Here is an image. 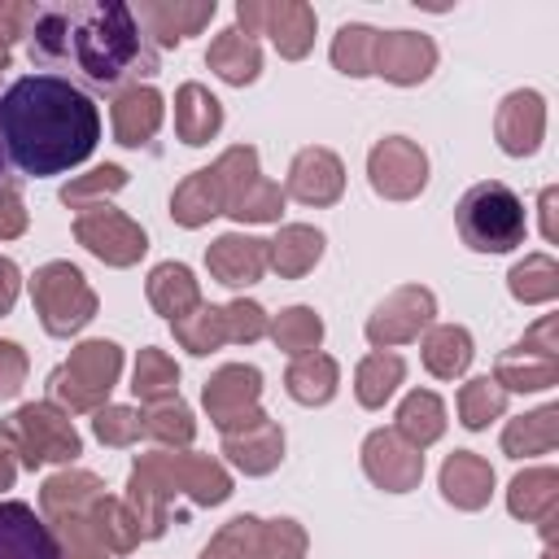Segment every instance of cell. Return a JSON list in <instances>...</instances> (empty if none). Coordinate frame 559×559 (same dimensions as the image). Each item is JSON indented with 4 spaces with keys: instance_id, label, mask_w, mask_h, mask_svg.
Instances as JSON below:
<instances>
[{
    "instance_id": "obj_1",
    "label": "cell",
    "mask_w": 559,
    "mask_h": 559,
    "mask_svg": "<svg viewBox=\"0 0 559 559\" xmlns=\"http://www.w3.org/2000/svg\"><path fill=\"white\" fill-rule=\"evenodd\" d=\"M0 140L17 170L44 179L74 170L100 140V114L87 92L61 74H26L0 96Z\"/></svg>"
},
{
    "instance_id": "obj_2",
    "label": "cell",
    "mask_w": 559,
    "mask_h": 559,
    "mask_svg": "<svg viewBox=\"0 0 559 559\" xmlns=\"http://www.w3.org/2000/svg\"><path fill=\"white\" fill-rule=\"evenodd\" d=\"M31 61L74 66L96 87H122L157 70V52L127 4H39L31 22Z\"/></svg>"
},
{
    "instance_id": "obj_3",
    "label": "cell",
    "mask_w": 559,
    "mask_h": 559,
    "mask_svg": "<svg viewBox=\"0 0 559 559\" xmlns=\"http://www.w3.org/2000/svg\"><path fill=\"white\" fill-rule=\"evenodd\" d=\"M454 227H459V236H463L467 249H476V253H507V249L524 245L528 214H524V201L507 183L480 179V183H472L459 197Z\"/></svg>"
},
{
    "instance_id": "obj_4",
    "label": "cell",
    "mask_w": 559,
    "mask_h": 559,
    "mask_svg": "<svg viewBox=\"0 0 559 559\" xmlns=\"http://www.w3.org/2000/svg\"><path fill=\"white\" fill-rule=\"evenodd\" d=\"M0 445L22 459V467H44V463H74L83 454V437L57 402H26L9 419H0Z\"/></svg>"
},
{
    "instance_id": "obj_5",
    "label": "cell",
    "mask_w": 559,
    "mask_h": 559,
    "mask_svg": "<svg viewBox=\"0 0 559 559\" xmlns=\"http://www.w3.org/2000/svg\"><path fill=\"white\" fill-rule=\"evenodd\" d=\"M122 376V349L114 341H83L70 349V358L48 376V402L61 411H100L109 406V393Z\"/></svg>"
},
{
    "instance_id": "obj_6",
    "label": "cell",
    "mask_w": 559,
    "mask_h": 559,
    "mask_svg": "<svg viewBox=\"0 0 559 559\" xmlns=\"http://www.w3.org/2000/svg\"><path fill=\"white\" fill-rule=\"evenodd\" d=\"M31 301L48 336H74L96 319V293L74 262H44L31 275Z\"/></svg>"
},
{
    "instance_id": "obj_7",
    "label": "cell",
    "mask_w": 559,
    "mask_h": 559,
    "mask_svg": "<svg viewBox=\"0 0 559 559\" xmlns=\"http://www.w3.org/2000/svg\"><path fill=\"white\" fill-rule=\"evenodd\" d=\"M236 22L249 39L271 35L284 61H301L314 48V9L301 0H240Z\"/></svg>"
},
{
    "instance_id": "obj_8",
    "label": "cell",
    "mask_w": 559,
    "mask_h": 559,
    "mask_svg": "<svg viewBox=\"0 0 559 559\" xmlns=\"http://www.w3.org/2000/svg\"><path fill=\"white\" fill-rule=\"evenodd\" d=\"M74 240L92 258H100L105 266H135L144 258V249H148L144 227L135 218H127L122 210L105 205V201L74 214Z\"/></svg>"
},
{
    "instance_id": "obj_9",
    "label": "cell",
    "mask_w": 559,
    "mask_h": 559,
    "mask_svg": "<svg viewBox=\"0 0 559 559\" xmlns=\"http://www.w3.org/2000/svg\"><path fill=\"white\" fill-rule=\"evenodd\" d=\"M262 397V371L249 367V362H227L218 367L205 389H201V402H205V415L218 432H236V428H249L258 424L266 411L258 406Z\"/></svg>"
},
{
    "instance_id": "obj_10",
    "label": "cell",
    "mask_w": 559,
    "mask_h": 559,
    "mask_svg": "<svg viewBox=\"0 0 559 559\" xmlns=\"http://www.w3.org/2000/svg\"><path fill=\"white\" fill-rule=\"evenodd\" d=\"M162 480L170 493H188L197 507H218L231 498V476L218 459L210 454H192V450H148L140 454Z\"/></svg>"
},
{
    "instance_id": "obj_11",
    "label": "cell",
    "mask_w": 559,
    "mask_h": 559,
    "mask_svg": "<svg viewBox=\"0 0 559 559\" xmlns=\"http://www.w3.org/2000/svg\"><path fill=\"white\" fill-rule=\"evenodd\" d=\"M432 319H437V297L424 284H402L367 314V341L376 349H393L419 341V332H428Z\"/></svg>"
},
{
    "instance_id": "obj_12",
    "label": "cell",
    "mask_w": 559,
    "mask_h": 559,
    "mask_svg": "<svg viewBox=\"0 0 559 559\" xmlns=\"http://www.w3.org/2000/svg\"><path fill=\"white\" fill-rule=\"evenodd\" d=\"M367 179L384 201H411L428 183V153L406 135H384L367 153Z\"/></svg>"
},
{
    "instance_id": "obj_13",
    "label": "cell",
    "mask_w": 559,
    "mask_h": 559,
    "mask_svg": "<svg viewBox=\"0 0 559 559\" xmlns=\"http://www.w3.org/2000/svg\"><path fill=\"white\" fill-rule=\"evenodd\" d=\"M362 472L384 493H411L424 480V450H415L393 428H376L362 441Z\"/></svg>"
},
{
    "instance_id": "obj_14",
    "label": "cell",
    "mask_w": 559,
    "mask_h": 559,
    "mask_svg": "<svg viewBox=\"0 0 559 559\" xmlns=\"http://www.w3.org/2000/svg\"><path fill=\"white\" fill-rule=\"evenodd\" d=\"M437 70V44L419 31H384L376 39V66L371 74L397 83V87H415Z\"/></svg>"
},
{
    "instance_id": "obj_15",
    "label": "cell",
    "mask_w": 559,
    "mask_h": 559,
    "mask_svg": "<svg viewBox=\"0 0 559 559\" xmlns=\"http://www.w3.org/2000/svg\"><path fill=\"white\" fill-rule=\"evenodd\" d=\"M493 135H498V148L511 153V157L537 153V144L546 135V100H542V92H533V87L507 92L498 114H493Z\"/></svg>"
},
{
    "instance_id": "obj_16",
    "label": "cell",
    "mask_w": 559,
    "mask_h": 559,
    "mask_svg": "<svg viewBox=\"0 0 559 559\" xmlns=\"http://www.w3.org/2000/svg\"><path fill=\"white\" fill-rule=\"evenodd\" d=\"M341 192H345V166L332 148L310 144L293 157L284 197H293L301 205H332V201H341Z\"/></svg>"
},
{
    "instance_id": "obj_17",
    "label": "cell",
    "mask_w": 559,
    "mask_h": 559,
    "mask_svg": "<svg viewBox=\"0 0 559 559\" xmlns=\"http://www.w3.org/2000/svg\"><path fill=\"white\" fill-rule=\"evenodd\" d=\"M162 118H166V100H162V92L148 87V83H131V87H122V92L114 96V105H109L114 140L127 144V148L148 144V140L157 135Z\"/></svg>"
},
{
    "instance_id": "obj_18",
    "label": "cell",
    "mask_w": 559,
    "mask_h": 559,
    "mask_svg": "<svg viewBox=\"0 0 559 559\" xmlns=\"http://www.w3.org/2000/svg\"><path fill=\"white\" fill-rule=\"evenodd\" d=\"M0 559H61L57 533L26 502H0Z\"/></svg>"
},
{
    "instance_id": "obj_19",
    "label": "cell",
    "mask_w": 559,
    "mask_h": 559,
    "mask_svg": "<svg viewBox=\"0 0 559 559\" xmlns=\"http://www.w3.org/2000/svg\"><path fill=\"white\" fill-rule=\"evenodd\" d=\"M131 13L144 26V35H153V44L170 48V44H183L188 35H197L214 17V0H144Z\"/></svg>"
},
{
    "instance_id": "obj_20",
    "label": "cell",
    "mask_w": 559,
    "mask_h": 559,
    "mask_svg": "<svg viewBox=\"0 0 559 559\" xmlns=\"http://www.w3.org/2000/svg\"><path fill=\"white\" fill-rule=\"evenodd\" d=\"M205 266L218 284L227 288H249L262 280L266 271V240L258 236H240V231H227L218 236L210 249H205Z\"/></svg>"
},
{
    "instance_id": "obj_21",
    "label": "cell",
    "mask_w": 559,
    "mask_h": 559,
    "mask_svg": "<svg viewBox=\"0 0 559 559\" xmlns=\"http://www.w3.org/2000/svg\"><path fill=\"white\" fill-rule=\"evenodd\" d=\"M122 502H127V511H131V520H135V528H140V542H153V537L166 533L175 493L166 489V480H162L144 459H135V467H131V476H127V498H122Z\"/></svg>"
},
{
    "instance_id": "obj_22",
    "label": "cell",
    "mask_w": 559,
    "mask_h": 559,
    "mask_svg": "<svg viewBox=\"0 0 559 559\" xmlns=\"http://www.w3.org/2000/svg\"><path fill=\"white\" fill-rule=\"evenodd\" d=\"M223 454L245 472V476H266L280 467L284 459V428L262 415L258 424L249 428H236V432H223Z\"/></svg>"
},
{
    "instance_id": "obj_23",
    "label": "cell",
    "mask_w": 559,
    "mask_h": 559,
    "mask_svg": "<svg viewBox=\"0 0 559 559\" xmlns=\"http://www.w3.org/2000/svg\"><path fill=\"white\" fill-rule=\"evenodd\" d=\"M493 493V467L476 450H454L441 463V498L459 511H480L489 507Z\"/></svg>"
},
{
    "instance_id": "obj_24",
    "label": "cell",
    "mask_w": 559,
    "mask_h": 559,
    "mask_svg": "<svg viewBox=\"0 0 559 559\" xmlns=\"http://www.w3.org/2000/svg\"><path fill=\"white\" fill-rule=\"evenodd\" d=\"M100 493H105V480H100V476H92V472H83V467H66V472H57V476L44 480V489H39V511H44L48 524H57V520H66V515H87V507H92Z\"/></svg>"
},
{
    "instance_id": "obj_25",
    "label": "cell",
    "mask_w": 559,
    "mask_h": 559,
    "mask_svg": "<svg viewBox=\"0 0 559 559\" xmlns=\"http://www.w3.org/2000/svg\"><path fill=\"white\" fill-rule=\"evenodd\" d=\"M144 293H148V306H153L162 319H170V323L201 306V284H197V275H192L183 262H157V266L148 271Z\"/></svg>"
},
{
    "instance_id": "obj_26",
    "label": "cell",
    "mask_w": 559,
    "mask_h": 559,
    "mask_svg": "<svg viewBox=\"0 0 559 559\" xmlns=\"http://www.w3.org/2000/svg\"><path fill=\"white\" fill-rule=\"evenodd\" d=\"M205 61H210V70H214L223 83L245 87V83H253L258 70H262V48H258V39H249L240 26H227V31H218V35L210 39Z\"/></svg>"
},
{
    "instance_id": "obj_27",
    "label": "cell",
    "mask_w": 559,
    "mask_h": 559,
    "mask_svg": "<svg viewBox=\"0 0 559 559\" xmlns=\"http://www.w3.org/2000/svg\"><path fill=\"white\" fill-rule=\"evenodd\" d=\"M323 258V231L310 223H284L275 240H266V266H275L284 280H301Z\"/></svg>"
},
{
    "instance_id": "obj_28",
    "label": "cell",
    "mask_w": 559,
    "mask_h": 559,
    "mask_svg": "<svg viewBox=\"0 0 559 559\" xmlns=\"http://www.w3.org/2000/svg\"><path fill=\"white\" fill-rule=\"evenodd\" d=\"M555 380H559V358L524 349V345H511L493 362V384L502 393H537V389H550Z\"/></svg>"
},
{
    "instance_id": "obj_29",
    "label": "cell",
    "mask_w": 559,
    "mask_h": 559,
    "mask_svg": "<svg viewBox=\"0 0 559 559\" xmlns=\"http://www.w3.org/2000/svg\"><path fill=\"white\" fill-rule=\"evenodd\" d=\"M507 507L524 524L555 520V511H559V472L555 467H528V472H520L511 480V489H507Z\"/></svg>"
},
{
    "instance_id": "obj_30",
    "label": "cell",
    "mask_w": 559,
    "mask_h": 559,
    "mask_svg": "<svg viewBox=\"0 0 559 559\" xmlns=\"http://www.w3.org/2000/svg\"><path fill=\"white\" fill-rule=\"evenodd\" d=\"M218 127H223L218 96L201 83H183L175 92V131H179V140L197 148V144H210L218 135Z\"/></svg>"
},
{
    "instance_id": "obj_31",
    "label": "cell",
    "mask_w": 559,
    "mask_h": 559,
    "mask_svg": "<svg viewBox=\"0 0 559 559\" xmlns=\"http://www.w3.org/2000/svg\"><path fill=\"white\" fill-rule=\"evenodd\" d=\"M336 384H341V367H336L332 354H319V349L297 354V358L288 362V371H284V389H288V397L301 402V406H323V402H332Z\"/></svg>"
},
{
    "instance_id": "obj_32",
    "label": "cell",
    "mask_w": 559,
    "mask_h": 559,
    "mask_svg": "<svg viewBox=\"0 0 559 559\" xmlns=\"http://www.w3.org/2000/svg\"><path fill=\"white\" fill-rule=\"evenodd\" d=\"M555 445H559V406H537L528 415L507 419V428H502V454H511V459L550 454Z\"/></svg>"
},
{
    "instance_id": "obj_33",
    "label": "cell",
    "mask_w": 559,
    "mask_h": 559,
    "mask_svg": "<svg viewBox=\"0 0 559 559\" xmlns=\"http://www.w3.org/2000/svg\"><path fill=\"white\" fill-rule=\"evenodd\" d=\"M424 367L437 376V380H454L472 367V332L459 328V323H437L424 332Z\"/></svg>"
},
{
    "instance_id": "obj_34",
    "label": "cell",
    "mask_w": 559,
    "mask_h": 559,
    "mask_svg": "<svg viewBox=\"0 0 559 559\" xmlns=\"http://www.w3.org/2000/svg\"><path fill=\"white\" fill-rule=\"evenodd\" d=\"M397 437H406L415 450H428L432 441H441L445 432V402L432 393V389H415L402 397L397 406V424H393Z\"/></svg>"
},
{
    "instance_id": "obj_35",
    "label": "cell",
    "mask_w": 559,
    "mask_h": 559,
    "mask_svg": "<svg viewBox=\"0 0 559 559\" xmlns=\"http://www.w3.org/2000/svg\"><path fill=\"white\" fill-rule=\"evenodd\" d=\"M214 214H223V188H218L214 170L205 166V170H192V175L175 188V197H170V218H175L179 227H205Z\"/></svg>"
},
{
    "instance_id": "obj_36",
    "label": "cell",
    "mask_w": 559,
    "mask_h": 559,
    "mask_svg": "<svg viewBox=\"0 0 559 559\" xmlns=\"http://www.w3.org/2000/svg\"><path fill=\"white\" fill-rule=\"evenodd\" d=\"M402 380H406V362H402L393 349H376V354H367V358L358 362V371H354V397H358L367 411H380V406L397 393Z\"/></svg>"
},
{
    "instance_id": "obj_37",
    "label": "cell",
    "mask_w": 559,
    "mask_h": 559,
    "mask_svg": "<svg viewBox=\"0 0 559 559\" xmlns=\"http://www.w3.org/2000/svg\"><path fill=\"white\" fill-rule=\"evenodd\" d=\"M140 428L144 437H153L162 450H183L192 437H197V419L188 411V402L175 397H162V402H148L144 415H140Z\"/></svg>"
},
{
    "instance_id": "obj_38",
    "label": "cell",
    "mask_w": 559,
    "mask_h": 559,
    "mask_svg": "<svg viewBox=\"0 0 559 559\" xmlns=\"http://www.w3.org/2000/svg\"><path fill=\"white\" fill-rule=\"evenodd\" d=\"M87 524H92L96 542H100L109 555H127V550L140 546V528H135V520H131V511H127L122 498L100 493V498L87 507Z\"/></svg>"
},
{
    "instance_id": "obj_39",
    "label": "cell",
    "mask_w": 559,
    "mask_h": 559,
    "mask_svg": "<svg viewBox=\"0 0 559 559\" xmlns=\"http://www.w3.org/2000/svg\"><path fill=\"white\" fill-rule=\"evenodd\" d=\"M376 39L380 31L367 26V22H345L336 35H332V66L349 79H367L371 66H376Z\"/></svg>"
},
{
    "instance_id": "obj_40",
    "label": "cell",
    "mask_w": 559,
    "mask_h": 559,
    "mask_svg": "<svg viewBox=\"0 0 559 559\" xmlns=\"http://www.w3.org/2000/svg\"><path fill=\"white\" fill-rule=\"evenodd\" d=\"M507 288H511V297L524 301V306L555 301V297H559V266H555V258H550V253H528L524 262L511 266Z\"/></svg>"
},
{
    "instance_id": "obj_41",
    "label": "cell",
    "mask_w": 559,
    "mask_h": 559,
    "mask_svg": "<svg viewBox=\"0 0 559 559\" xmlns=\"http://www.w3.org/2000/svg\"><path fill=\"white\" fill-rule=\"evenodd\" d=\"M175 328V341L188 349V354H214L218 345H227V319H223V306H197V310H188L183 319H175L170 323Z\"/></svg>"
},
{
    "instance_id": "obj_42",
    "label": "cell",
    "mask_w": 559,
    "mask_h": 559,
    "mask_svg": "<svg viewBox=\"0 0 559 559\" xmlns=\"http://www.w3.org/2000/svg\"><path fill=\"white\" fill-rule=\"evenodd\" d=\"M271 341H275V349H284V354H310V349H319V341H323V319L310 310V306H288V310H280L275 319H271Z\"/></svg>"
},
{
    "instance_id": "obj_43",
    "label": "cell",
    "mask_w": 559,
    "mask_h": 559,
    "mask_svg": "<svg viewBox=\"0 0 559 559\" xmlns=\"http://www.w3.org/2000/svg\"><path fill=\"white\" fill-rule=\"evenodd\" d=\"M131 389L140 402H162V397H175L179 393V367L166 349H153L144 345L140 358H135V371H131Z\"/></svg>"
},
{
    "instance_id": "obj_44",
    "label": "cell",
    "mask_w": 559,
    "mask_h": 559,
    "mask_svg": "<svg viewBox=\"0 0 559 559\" xmlns=\"http://www.w3.org/2000/svg\"><path fill=\"white\" fill-rule=\"evenodd\" d=\"M201 559H262V520L258 515L227 520L210 537V546L201 550Z\"/></svg>"
},
{
    "instance_id": "obj_45",
    "label": "cell",
    "mask_w": 559,
    "mask_h": 559,
    "mask_svg": "<svg viewBox=\"0 0 559 559\" xmlns=\"http://www.w3.org/2000/svg\"><path fill=\"white\" fill-rule=\"evenodd\" d=\"M507 411V393L493 384V376H476V380H467L463 389H459V419H463V428H472V432H480L489 419H498Z\"/></svg>"
},
{
    "instance_id": "obj_46",
    "label": "cell",
    "mask_w": 559,
    "mask_h": 559,
    "mask_svg": "<svg viewBox=\"0 0 559 559\" xmlns=\"http://www.w3.org/2000/svg\"><path fill=\"white\" fill-rule=\"evenodd\" d=\"M210 170H214V179H218V188H223V214H227V205L262 175V170H258V148H253V144H231Z\"/></svg>"
},
{
    "instance_id": "obj_47",
    "label": "cell",
    "mask_w": 559,
    "mask_h": 559,
    "mask_svg": "<svg viewBox=\"0 0 559 559\" xmlns=\"http://www.w3.org/2000/svg\"><path fill=\"white\" fill-rule=\"evenodd\" d=\"M122 183H127V170L114 166V162H105V166H96V170L70 179V183L61 188V201H66L70 210H87V205H100L105 197H114Z\"/></svg>"
},
{
    "instance_id": "obj_48",
    "label": "cell",
    "mask_w": 559,
    "mask_h": 559,
    "mask_svg": "<svg viewBox=\"0 0 559 559\" xmlns=\"http://www.w3.org/2000/svg\"><path fill=\"white\" fill-rule=\"evenodd\" d=\"M280 210H284V188L271 183L266 175H258V179L227 205V214L240 218V223H275Z\"/></svg>"
},
{
    "instance_id": "obj_49",
    "label": "cell",
    "mask_w": 559,
    "mask_h": 559,
    "mask_svg": "<svg viewBox=\"0 0 559 559\" xmlns=\"http://www.w3.org/2000/svg\"><path fill=\"white\" fill-rule=\"evenodd\" d=\"M92 432H96V441L100 445H114V450H122V445H135L140 441V411H131V406H100L96 415H92Z\"/></svg>"
},
{
    "instance_id": "obj_50",
    "label": "cell",
    "mask_w": 559,
    "mask_h": 559,
    "mask_svg": "<svg viewBox=\"0 0 559 559\" xmlns=\"http://www.w3.org/2000/svg\"><path fill=\"white\" fill-rule=\"evenodd\" d=\"M48 528L57 533L61 559H109V550L96 542L87 515H66V520H57V524H48Z\"/></svg>"
},
{
    "instance_id": "obj_51",
    "label": "cell",
    "mask_w": 559,
    "mask_h": 559,
    "mask_svg": "<svg viewBox=\"0 0 559 559\" xmlns=\"http://www.w3.org/2000/svg\"><path fill=\"white\" fill-rule=\"evenodd\" d=\"M306 546L310 537L297 520H262V559H306Z\"/></svg>"
},
{
    "instance_id": "obj_52",
    "label": "cell",
    "mask_w": 559,
    "mask_h": 559,
    "mask_svg": "<svg viewBox=\"0 0 559 559\" xmlns=\"http://www.w3.org/2000/svg\"><path fill=\"white\" fill-rule=\"evenodd\" d=\"M223 319H227V341H236V345H253L271 328L266 310L258 301H249V297H236L231 306H223Z\"/></svg>"
},
{
    "instance_id": "obj_53",
    "label": "cell",
    "mask_w": 559,
    "mask_h": 559,
    "mask_svg": "<svg viewBox=\"0 0 559 559\" xmlns=\"http://www.w3.org/2000/svg\"><path fill=\"white\" fill-rule=\"evenodd\" d=\"M26 384V349L17 341H0V402L17 397Z\"/></svg>"
},
{
    "instance_id": "obj_54",
    "label": "cell",
    "mask_w": 559,
    "mask_h": 559,
    "mask_svg": "<svg viewBox=\"0 0 559 559\" xmlns=\"http://www.w3.org/2000/svg\"><path fill=\"white\" fill-rule=\"evenodd\" d=\"M35 13H39V4H26V0H0V48L17 44L22 35H31Z\"/></svg>"
},
{
    "instance_id": "obj_55",
    "label": "cell",
    "mask_w": 559,
    "mask_h": 559,
    "mask_svg": "<svg viewBox=\"0 0 559 559\" xmlns=\"http://www.w3.org/2000/svg\"><path fill=\"white\" fill-rule=\"evenodd\" d=\"M26 231V205H22V192L13 179L0 183V240H13Z\"/></svg>"
},
{
    "instance_id": "obj_56",
    "label": "cell",
    "mask_w": 559,
    "mask_h": 559,
    "mask_svg": "<svg viewBox=\"0 0 559 559\" xmlns=\"http://www.w3.org/2000/svg\"><path fill=\"white\" fill-rule=\"evenodd\" d=\"M555 332H559V319L555 314H546V319H537L528 332H524V349H537V354H550V358H559V341H555Z\"/></svg>"
},
{
    "instance_id": "obj_57",
    "label": "cell",
    "mask_w": 559,
    "mask_h": 559,
    "mask_svg": "<svg viewBox=\"0 0 559 559\" xmlns=\"http://www.w3.org/2000/svg\"><path fill=\"white\" fill-rule=\"evenodd\" d=\"M17 284H22V271H17L9 258H0V314L13 310V301H17Z\"/></svg>"
},
{
    "instance_id": "obj_58",
    "label": "cell",
    "mask_w": 559,
    "mask_h": 559,
    "mask_svg": "<svg viewBox=\"0 0 559 559\" xmlns=\"http://www.w3.org/2000/svg\"><path fill=\"white\" fill-rule=\"evenodd\" d=\"M555 201H559V192L546 188V192H542V236H546V240H555Z\"/></svg>"
},
{
    "instance_id": "obj_59",
    "label": "cell",
    "mask_w": 559,
    "mask_h": 559,
    "mask_svg": "<svg viewBox=\"0 0 559 559\" xmlns=\"http://www.w3.org/2000/svg\"><path fill=\"white\" fill-rule=\"evenodd\" d=\"M13 476H17V459L0 445V489H9V485H13Z\"/></svg>"
},
{
    "instance_id": "obj_60",
    "label": "cell",
    "mask_w": 559,
    "mask_h": 559,
    "mask_svg": "<svg viewBox=\"0 0 559 559\" xmlns=\"http://www.w3.org/2000/svg\"><path fill=\"white\" fill-rule=\"evenodd\" d=\"M9 70V48H0V74Z\"/></svg>"
},
{
    "instance_id": "obj_61",
    "label": "cell",
    "mask_w": 559,
    "mask_h": 559,
    "mask_svg": "<svg viewBox=\"0 0 559 559\" xmlns=\"http://www.w3.org/2000/svg\"><path fill=\"white\" fill-rule=\"evenodd\" d=\"M4 157H9V153H4V140H0V183H4Z\"/></svg>"
},
{
    "instance_id": "obj_62",
    "label": "cell",
    "mask_w": 559,
    "mask_h": 559,
    "mask_svg": "<svg viewBox=\"0 0 559 559\" xmlns=\"http://www.w3.org/2000/svg\"><path fill=\"white\" fill-rule=\"evenodd\" d=\"M542 559H555V550H550V542H546V550H542Z\"/></svg>"
}]
</instances>
